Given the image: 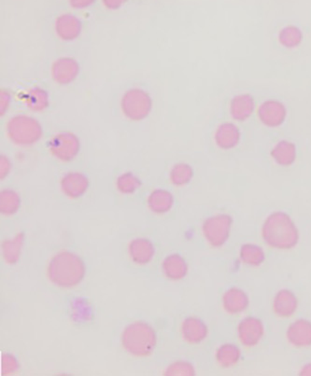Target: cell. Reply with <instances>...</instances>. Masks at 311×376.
Masks as SVG:
<instances>
[{
    "label": "cell",
    "instance_id": "cell-1",
    "mask_svg": "<svg viewBox=\"0 0 311 376\" xmlns=\"http://www.w3.org/2000/svg\"><path fill=\"white\" fill-rule=\"evenodd\" d=\"M84 263L76 254L64 250L56 253L48 264L49 280L62 289L78 286L85 277Z\"/></svg>",
    "mask_w": 311,
    "mask_h": 376
},
{
    "label": "cell",
    "instance_id": "cell-2",
    "mask_svg": "<svg viewBox=\"0 0 311 376\" xmlns=\"http://www.w3.org/2000/svg\"><path fill=\"white\" fill-rule=\"evenodd\" d=\"M264 243L277 250H292L299 241V232L294 220L284 212L269 215L262 227Z\"/></svg>",
    "mask_w": 311,
    "mask_h": 376
},
{
    "label": "cell",
    "instance_id": "cell-3",
    "mask_svg": "<svg viewBox=\"0 0 311 376\" xmlns=\"http://www.w3.org/2000/svg\"><path fill=\"white\" fill-rule=\"evenodd\" d=\"M157 333L149 324L137 321L124 329L122 344L128 353L137 357H146L157 346Z\"/></svg>",
    "mask_w": 311,
    "mask_h": 376
},
{
    "label": "cell",
    "instance_id": "cell-4",
    "mask_svg": "<svg viewBox=\"0 0 311 376\" xmlns=\"http://www.w3.org/2000/svg\"><path fill=\"white\" fill-rule=\"evenodd\" d=\"M43 127L35 118L27 115L12 117L7 124V134L18 146H32L43 137Z\"/></svg>",
    "mask_w": 311,
    "mask_h": 376
},
{
    "label": "cell",
    "instance_id": "cell-5",
    "mask_svg": "<svg viewBox=\"0 0 311 376\" xmlns=\"http://www.w3.org/2000/svg\"><path fill=\"white\" fill-rule=\"evenodd\" d=\"M121 108L128 120L139 121L146 119L151 113L152 100L149 93L139 88H133L124 93Z\"/></svg>",
    "mask_w": 311,
    "mask_h": 376
},
{
    "label": "cell",
    "instance_id": "cell-6",
    "mask_svg": "<svg viewBox=\"0 0 311 376\" xmlns=\"http://www.w3.org/2000/svg\"><path fill=\"white\" fill-rule=\"evenodd\" d=\"M233 219L230 215L219 214L209 217L202 225L205 239L212 248L224 246L231 233Z\"/></svg>",
    "mask_w": 311,
    "mask_h": 376
},
{
    "label": "cell",
    "instance_id": "cell-7",
    "mask_svg": "<svg viewBox=\"0 0 311 376\" xmlns=\"http://www.w3.org/2000/svg\"><path fill=\"white\" fill-rule=\"evenodd\" d=\"M48 149L57 160L69 163L79 154L80 141L79 137L71 132H61L51 137L48 143Z\"/></svg>",
    "mask_w": 311,
    "mask_h": 376
},
{
    "label": "cell",
    "instance_id": "cell-8",
    "mask_svg": "<svg viewBox=\"0 0 311 376\" xmlns=\"http://www.w3.org/2000/svg\"><path fill=\"white\" fill-rule=\"evenodd\" d=\"M257 116L264 126L277 128L286 120L287 108L278 100H266L259 106Z\"/></svg>",
    "mask_w": 311,
    "mask_h": 376
},
{
    "label": "cell",
    "instance_id": "cell-9",
    "mask_svg": "<svg viewBox=\"0 0 311 376\" xmlns=\"http://www.w3.org/2000/svg\"><path fill=\"white\" fill-rule=\"evenodd\" d=\"M238 338L243 346H257L264 336V326L259 318L248 316L240 321L238 326Z\"/></svg>",
    "mask_w": 311,
    "mask_h": 376
},
{
    "label": "cell",
    "instance_id": "cell-10",
    "mask_svg": "<svg viewBox=\"0 0 311 376\" xmlns=\"http://www.w3.org/2000/svg\"><path fill=\"white\" fill-rule=\"evenodd\" d=\"M79 73L80 64L72 57H60L51 64V78L60 85L71 84Z\"/></svg>",
    "mask_w": 311,
    "mask_h": 376
},
{
    "label": "cell",
    "instance_id": "cell-11",
    "mask_svg": "<svg viewBox=\"0 0 311 376\" xmlns=\"http://www.w3.org/2000/svg\"><path fill=\"white\" fill-rule=\"evenodd\" d=\"M89 188V180L80 172H69L61 178L62 193L69 199H78L84 196Z\"/></svg>",
    "mask_w": 311,
    "mask_h": 376
},
{
    "label": "cell",
    "instance_id": "cell-12",
    "mask_svg": "<svg viewBox=\"0 0 311 376\" xmlns=\"http://www.w3.org/2000/svg\"><path fill=\"white\" fill-rule=\"evenodd\" d=\"M54 28L56 35L62 40L72 41L80 37L82 25L79 18L75 15L64 14L56 18Z\"/></svg>",
    "mask_w": 311,
    "mask_h": 376
},
{
    "label": "cell",
    "instance_id": "cell-13",
    "mask_svg": "<svg viewBox=\"0 0 311 376\" xmlns=\"http://www.w3.org/2000/svg\"><path fill=\"white\" fill-rule=\"evenodd\" d=\"M128 253L133 263L145 266L151 263L155 254V248L148 238H135L128 246Z\"/></svg>",
    "mask_w": 311,
    "mask_h": 376
},
{
    "label": "cell",
    "instance_id": "cell-14",
    "mask_svg": "<svg viewBox=\"0 0 311 376\" xmlns=\"http://www.w3.org/2000/svg\"><path fill=\"white\" fill-rule=\"evenodd\" d=\"M241 133L240 128L232 123H224L217 127L215 132V142L221 150L234 149L240 144Z\"/></svg>",
    "mask_w": 311,
    "mask_h": 376
},
{
    "label": "cell",
    "instance_id": "cell-15",
    "mask_svg": "<svg viewBox=\"0 0 311 376\" xmlns=\"http://www.w3.org/2000/svg\"><path fill=\"white\" fill-rule=\"evenodd\" d=\"M289 343L295 347L311 346V322L307 320H298L292 322L286 333Z\"/></svg>",
    "mask_w": 311,
    "mask_h": 376
},
{
    "label": "cell",
    "instance_id": "cell-16",
    "mask_svg": "<svg viewBox=\"0 0 311 376\" xmlns=\"http://www.w3.org/2000/svg\"><path fill=\"white\" fill-rule=\"evenodd\" d=\"M181 336L186 343L198 344L203 342L207 336L206 324L198 318H187L181 324Z\"/></svg>",
    "mask_w": 311,
    "mask_h": 376
},
{
    "label": "cell",
    "instance_id": "cell-17",
    "mask_svg": "<svg viewBox=\"0 0 311 376\" xmlns=\"http://www.w3.org/2000/svg\"><path fill=\"white\" fill-rule=\"evenodd\" d=\"M250 305L248 295L242 290L232 287L227 290L222 296V307L230 315L244 312Z\"/></svg>",
    "mask_w": 311,
    "mask_h": 376
},
{
    "label": "cell",
    "instance_id": "cell-18",
    "mask_svg": "<svg viewBox=\"0 0 311 376\" xmlns=\"http://www.w3.org/2000/svg\"><path fill=\"white\" fill-rule=\"evenodd\" d=\"M255 110V98L249 93L235 95L230 103V114L238 121H247Z\"/></svg>",
    "mask_w": 311,
    "mask_h": 376
},
{
    "label": "cell",
    "instance_id": "cell-19",
    "mask_svg": "<svg viewBox=\"0 0 311 376\" xmlns=\"http://www.w3.org/2000/svg\"><path fill=\"white\" fill-rule=\"evenodd\" d=\"M297 307V298L291 290H281L275 295L273 311L279 318H290L294 315Z\"/></svg>",
    "mask_w": 311,
    "mask_h": 376
},
{
    "label": "cell",
    "instance_id": "cell-20",
    "mask_svg": "<svg viewBox=\"0 0 311 376\" xmlns=\"http://www.w3.org/2000/svg\"><path fill=\"white\" fill-rule=\"evenodd\" d=\"M188 264L180 254H171L162 263L163 273L170 280L178 281L188 274Z\"/></svg>",
    "mask_w": 311,
    "mask_h": 376
},
{
    "label": "cell",
    "instance_id": "cell-21",
    "mask_svg": "<svg viewBox=\"0 0 311 376\" xmlns=\"http://www.w3.org/2000/svg\"><path fill=\"white\" fill-rule=\"evenodd\" d=\"M147 204L149 209L155 214L168 213L174 204V197L167 190L157 189L148 197Z\"/></svg>",
    "mask_w": 311,
    "mask_h": 376
},
{
    "label": "cell",
    "instance_id": "cell-22",
    "mask_svg": "<svg viewBox=\"0 0 311 376\" xmlns=\"http://www.w3.org/2000/svg\"><path fill=\"white\" fill-rule=\"evenodd\" d=\"M270 154L277 165L290 167L297 160V147L291 141L281 140L275 145Z\"/></svg>",
    "mask_w": 311,
    "mask_h": 376
},
{
    "label": "cell",
    "instance_id": "cell-23",
    "mask_svg": "<svg viewBox=\"0 0 311 376\" xmlns=\"http://www.w3.org/2000/svg\"><path fill=\"white\" fill-rule=\"evenodd\" d=\"M24 241V233H19L12 239H7L2 243V256L5 263L8 264L17 263L22 252Z\"/></svg>",
    "mask_w": 311,
    "mask_h": 376
},
{
    "label": "cell",
    "instance_id": "cell-24",
    "mask_svg": "<svg viewBox=\"0 0 311 376\" xmlns=\"http://www.w3.org/2000/svg\"><path fill=\"white\" fill-rule=\"evenodd\" d=\"M215 357H216L218 364L220 366L231 368L240 362L241 351L235 344H224L217 349Z\"/></svg>",
    "mask_w": 311,
    "mask_h": 376
},
{
    "label": "cell",
    "instance_id": "cell-25",
    "mask_svg": "<svg viewBox=\"0 0 311 376\" xmlns=\"http://www.w3.org/2000/svg\"><path fill=\"white\" fill-rule=\"evenodd\" d=\"M240 257L243 263L253 267L260 266L266 260V254L263 248L255 244H245L241 246Z\"/></svg>",
    "mask_w": 311,
    "mask_h": 376
},
{
    "label": "cell",
    "instance_id": "cell-26",
    "mask_svg": "<svg viewBox=\"0 0 311 376\" xmlns=\"http://www.w3.org/2000/svg\"><path fill=\"white\" fill-rule=\"evenodd\" d=\"M27 106L34 113H43L49 107L50 100H49L48 93L41 87H34L28 91L27 97H25Z\"/></svg>",
    "mask_w": 311,
    "mask_h": 376
},
{
    "label": "cell",
    "instance_id": "cell-27",
    "mask_svg": "<svg viewBox=\"0 0 311 376\" xmlns=\"http://www.w3.org/2000/svg\"><path fill=\"white\" fill-rule=\"evenodd\" d=\"M21 207L19 194L14 190L6 189L0 193V212L4 216L16 214Z\"/></svg>",
    "mask_w": 311,
    "mask_h": 376
},
{
    "label": "cell",
    "instance_id": "cell-28",
    "mask_svg": "<svg viewBox=\"0 0 311 376\" xmlns=\"http://www.w3.org/2000/svg\"><path fill=\"white\" fill-rule=\"evenodd\" d=\"M193 177V168L188 163H177V165L171 168L170 173V181L176 187L187 185Z\"/></svg>",
    "mask_w": 311,
    "mask_h": 376
},
{
    "label": "cell",
    "instance_id": "cell-29",
    "mask_svg": "<svg viewBox=\"0 0 311 376\" xmlns=\"http://www.w3.org/2000/svg\"><path fill=\"white\" fill-rule=\"evenodd\" d=\"M279 41L285 48H297L303 41L302 31L295 25H288L279 31Z\"/></svg>",
    "mask_w": 311,
    "mask_h": 376
},
{
    "label": "cell",
    "instance_id": "cell-30",
    "mask_svg": "<svg viewBox=\"0 0 311 376\" xmlns=\"http://www.w3.org/2000/svg\"><path fill=\"white\" fill-rule=\"evenodd\" d=\"M141 181L133 173L126 172L119 176L116 180L117 190L123 194H132L139 190Z\"/></svg>",
    "mask_w": 311,
    "mask_h": 376
},
{
    "label": "cell",
    "instance_id": "cell-31",
    "mask_svg": "<svg viewBox=\"0 0 311 376\" xmlns=\"http://www.w3.org/2000/svg\"><path fill=\"white\" fill-rule=\"evenodd\" d=\"M165 375L170 376H191L196 375V370L191 363L187 362H176L172 363L168 367V369L165 371Z\"/></svg>",
    "mask_w": 311,
    "mask_h": 376
},
{
    "label": "cell",
    "instance_id": "cell-32",
    "mask_svg": "<svg viewBox=\"0 0 311 376\" xmlns=\"http://www.w3.org/2000/svg\"><path fill=\"white\" fill-rule=\"evenodd\" d=\"M2 373L4 375H14L19 370V363L14 356L10 354H4L2 356Z\"/></svg>",
    "mask_w": 311,
    "mask_h": 376
},
{
    "label": "cell",
    "instance_id": "cell-33",
    "mask_svg": "<svg viewBox=\"0 0 311 376\" xmlns=\"http://www.w3.org/2000/svg\"><path fill=\"white\" fill-rule=\"evenodd\" d=\"M10 101H12V95L7 89H2L0 92V113L3 116L7 110H9Z\"/></svg>",
    "mask_w": 311,
    "mask_h": 376
},
{
    "label": "cell",
    "instance_id": "cell-34",
    "mask_svg": "<svg viewBox=\"0 0 311 376\" xmlns=\"http://www.w3.org/2000/svg\"><path fill=\"white\" fill-rule=\"evenodd\" d=\"M12 169V162H10L9 158L5 156V155H1L0 157V178L2 180L9 175Z\"/></svg>",
    "mask_w": 311,
    "mask_h": 376
},
{
    "label": "cell",
    "instance_id": "cell-35",
    "mask_svg": "<svg viewBox=\"0 0 311 376\" xmlns=\"http://www.w3.org/2000/svg\"><path fill=\"white\" fill-rule=\"evenodd\" d=\"M101 1L106 9L116 10L121 9L128 0H101Z\"/></svg>",
    "mask_w": 311,
    "mask_h": 376
},
{
    "label": "cell",
    "instance_id": "cell-36",
    "mask_svg": "<svg viewBox=\"0 0 311 376\" xmlns=\"http://www.w3.org/2000/svg\"><path fill=\"white\" fill-rule=\"evenodd\" d=\"M69 5L74 9L82 10L92 6L95 0H69Z\"/></svg>",
    "mask_w": 311,
    "mask_h": 376
},
{
    "label": "cell",
    "instance_id": "cell-37",
    "mask_svg": "<svg viewBox=\"0 0 311 376\" xmlns=\"http://www.w3.org/2000/svg\"><path fill=\"white\" fill-rule=\"evenodd\" d=\"M299 375L311 376V363H308V364L305 365V366L302 368V370L300 371Z\"/></svg>",
    "mask_w": 311,
    "mask_h": 376
}]
</instances>
